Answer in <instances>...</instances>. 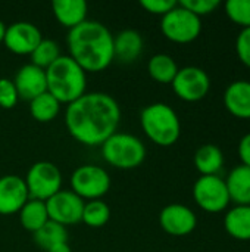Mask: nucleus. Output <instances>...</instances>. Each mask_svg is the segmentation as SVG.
<instances>
[{"label":"nucleus","mask_w":250,"mask_h":252,"mask_svg":"<svg viewBox=\"0 0 250 252\" xmlns=\"http://www.w3.org/2000/svg\"><path fill=\"white\" fill-rule=\"evenodd\" d=\"M225 13L243 28L250 27V0H227Z\"/></svg>","instance_id":"28"},{"label":"nucleus","mask_w":250,"mask_h":252,"mask_svg":"<svg viewBox=\"0 0 250 252\" xmlns=\"http://www.w3.org/2000/svg\"><path fill=\"white\" fill-rule=\"evenodd\" d=\"M49 220L62 226H71L81 221L84 201L72 190H59L46 201Z\"/></svg>","instance_id":"11"},{"label":"nucleus","mask_w":250,"mask_h":252,"mask_svg":"<svg viewBox=\"0 0 250 252\" xmlns=\"http://www.w3.org/2000/svg\"><path fill=\"white\" fill-rule=\"evenodd\" d=\"M143 50V37L136 30H124L113 37V56L121 62L136 61Z\"/></svg>","instance_id":"18"},{"label":"nucleus","mask_w":250,"mask_h":252,"mask_svg":"<svg viewBox=\"0 0 250 252\" xmlns=\"http://www.w3.org/2000/svg\"><path fill=\"white\" fill-rule=\"evenodd\" d=\"M72 192L80 198L85 199H99L108 193L111 188V177L108 171L99 165H81L78 167L71 177Z\"/></svg>","instance_id":"9"},{"label":"nucleus","mask_w":250,"mask_h":252,"mask_svg":"<svg viewBox=\"0 0 250 252\" xmlns=\"http://www.w3.org/2000/svg\"><path fill=\"white\" fill-rule=\"evenodd\" d=\"M69 56L90 72L103 71L113 61V35L99 21H84L68 32Z\"/></svg>","instance_id":"2"},{"label":"nucleus","mask_w":250,"mask_h":252,"mask_svg":"<svg viewBox=\"0 0 250 252\" xmlns=\"http://www.w3.org/2000/svg\"><path fill=\"white\" fill-rule=\"evenodd\" d=\"M59 109L60 102L49 92H44L43 94L37 96L29 102V112L32 118L40 123H49L55 120L59 114Z\"/></svg>","instance_id":"24"},{"label":"nucleus","mask_w":250,"mask_h":252,"mask_svg":"<svg viewBox=\"0 0 250 252\" xmlns=\"http://www.w3.org/2000/svg\"><path fill=\"white\" fill-rule=\"evenodd\" d=\"M194 165L202 176H215L224 165V154L217 145H202L194 152Z\"/></svg>","instance_id":"21"},{"label":"nucleus","mask_w":250,"mask_h":252,"mask_svg":"<svg viewBox=\"0 0 250 252\" xmlns=\"http://www.w3.org/2000/svg\"><path fill=\"white\" fill-rule=\"evenodd\" d=\"M102 155L111 165L131 170L143 164L146 158V146L134 134L113 133L102 145Z\"/></svg>","instance_id":"5"},{"label":"nucleus","mask_w":250,"mask_h":252,"mask_svg":"<svg viewBox=\"0 0 250 252\" xmlns=\"http://www.w3.org/2000/svg\"><path fill=\"white\" fill-rule=\"evenodd\" d=\"M224 105L237 118H250V81L236 80L224 92Z\"/></svg>","instance_id":"16"},{"label":"nucleus","mask_w":250,"mask_h":252,"mask_svg":"<svg viewBox=\"0 0 250 252\" xmlns=\"http://www.w3.org/2000/svg\"><path fill=\"white\" fill-rule=\"evenodd\" d=\"M46 252H72V250H71L68 242H62V244H57V245L52 247L49 251Z\"/></svg>","instance_id":"34"},{"label":"nucleus","mask_w":250,"mask_h":252,"mask_svg":"<svg viewBox=\"0 0 250 252\" xmlns=\"http://www.w3.org/2000/svg\"><path fill=\"white\" fill-rule=\"evenodd\" d=\"M171 84L180 99L187 102H197L208 94L211 89V78L205 69L189 65L178 68V72Z\"/></svg>","instance_id":"10"},{"label":"nucleus","mask_w":250,"mask_h":252,"mask_svg":"<svg viewBox=\"0 0 250 252\" xmlns=\"http://www.w3.org/2000/svg\"><path fill=\"white\" fill-rule=\"evenodd\" d=\"M60 56V49L59 44L55 40L50 38H43L40 44L34 49L31 53V63L41 69H47L57 58Z\"/></svg>","instance_id":"27"},{"label":"nucleus","mask_w":250,"mask_h":252,"mask_svg":"<svg viewBox=\"0 0 250 252\" xmlns=\"http://www.w3.org/2000/svg\"><path fill=\"white\" fill-rule=\"evenodd\" d=\"M19 220L25 230L35 233L49 221L46 202L38 199H28V202L19 211Z\"/></svg>","instance_id":"22"},{"label":"nucleus","mask_w":250,"mask_h":252,"mask_svg":"<svg viewBox=\"0 0 250 252\" xmlns=\"http://www.w3.org/2000/svg\"><path fill=\"white\" fill-rule=\"evenodd\" d=\"M121 121V108L108 93H84L71 102L65 111V124L69 134L83 145H103L116 133Z\"/></svg>","instance_id":"1"},{"label":"nucleus","mask_w":250,"mask_h":252,"mask_svg":"<svg viewBox=\"0 0 250 252\" xmlns=\"http://www.w3.org/2000/svg\"><path fill=\"white\" fill-rule=\"evenodd\" d=\"M18 92L12 80L0 78V106L4 109H10L18 102Z\"/></svg>","instance_id":"30"},{"label":"nucleus","mask_w":250,"mask_h":252,"mask_svg":"<svg viewBox=\"0 0 250 252\" xmlns=\"http://www.w3.org/2000/svg\"><path fill=\"white\" fill-rule=\"evenodd\" d=\"M52 9L56 19L71 30L85 21L88 6L84 0H55Z\"/></svg>","instance_id":"19"},{"label":"nucleus","mask_w":250,"mask_h":252,"mask_svg":"<svg viewBox=\"0 0 250 252\" xmlns=\"http://www.w3.org/2000/svg\"><path fill=\"white\" fill-rule=\"evenodd\" d=\"M111 219V208L100 199H93L84 204L81 221L88 227H103Z\"/></svg>","instance_id":"26"},{"label":"nucleus","mask_w":250,"mask_h":252,"mask_svg":"<svg viewBox=\"0 0 250 252\" xmlns=\"http://www.w3.org/2000/svg\"><path fill=\"white\" fill-rule=\"evenodd\" d=\"M12 81L16 87L18 97L28 102L47 92L46 69H41L34 63H27L21 66Z\"/></svg>","instance_id":"15"},{"label":"nucleus","mask_w":250,"mask_h":252,"mask_svg":"<svg viewBox=\"0 0 250 252\" xmlns=\"http://www.w3.org/2000/svg\"><path fill=\"white\" fill-rule=\"evenodd\" d=\"M28 199L29 193L22 177L15 174L0 177V216L19 213Z\"/></svg>","instance_id":"14"},{"label":"nucleus","mask_w":250,"mask_h":252,"mask_svg":"<svg viewBox=\"0 0 250 252\" xmlns=\"http://www.w3.org/2000/svg\"><path fill=\"white\" fill-rule=\"evenodd\" d=\"M146 136L159 146L174 145L181 134V123L177 112L164 102L147 105L140 115Z\"/></svg>","instance_id":"4"},{"label":"nucleus","mask_w":250,"mask_h":252,"mask_svg":"<svg viewBox=\"0 0 250 252\" xmlns=\"http://www.w3.org/2000/svg\"><path fill=\"white\" fill-rule=\"evenodd\" d=\"M24 180L29 193V199L46 202L49 198L60 190L62 173L53 162L38 161L29 167Z\"/></svg>","instance_id":"7"},{"label":"nucleus","mask_w":250,"mask_h":252,"mask_svg":"<svg viewBox=\"0 0 250 252\" xmlns=\"http://www.w3.org/2000/svg\"><path fill=\"white\" fill-rule=\"evenodd\" d=\"M147 71L150 77L159 83H172L174 77L178 72V66L172 56L167 53H158L150 58L147 63Z\"/></svg>","instance_id":"23"},{"label":"nucleus","mask_w":250,"mask_h":252,"mask_svg":"<svg viewBox=\"0 0 250 252\" xmlns=\"http://www.w3.org/2000/svg\"><path fill=\"white\" fill-rule=\"evenodd\" d=\"M230 199L236 205H250V167L237 165L225 179Z\"/></svg>","instance_id":"17"},{"label":"nucleus","mask_w":250,"mask_h":252,"mask_svg":"<svg viewBox=\"0 0 250 252\" xmlns=\"http://www.w3.org/2000/svg\"><path fill=\"white\" fill-rule=\"evenodd\" d=\"M161 227L172 236H186L196 229L197 217L187 205L169 204L159 214Z\"/></svg>","instance_id":"13"},{"label":"nucleus","mask_w":250,"mask_h":252,"mask_svg":"<svg viewBox=\"0 0 250 252\" xmlns=\"http://www.w3.org/2000/svg\"><path fill=\"white\" fill-rule=\"evenodd\" d=\"M34 235V242L44 251H49L52 247L62 244V242H68V232L66 227L49 220L43 227H40Z\"/></svg>","instance_id":"25"},{"label":"nucleus","mask_w":250,"mask_h":252,"mask_svg":"<svg viewBox=\"0 0 250 252\" xmlns=\"http://www.w3.org/2000/svg\"><path fill=\"white\" fill-rule=\"evenodd\" d=\"M41 40V31L34 24L19 21L6 27L3 43L16 55H31Z\"/></svg>","instance_id":"12"},{"label":"nucleus","mask_w":250,"mask_h":252,"mask_svg":"<svg viewBox=\"0 0 250 252\" xmlns=\"http://www.w3.org/2000/svg\"><path fill=\"white\" fill-rule=\"evenodd\" d=\"M161 30L164 35L175 43H190L196 40L202 31V21L180 3L162 16Z\"/></svg>","instance_id":"6"},{"label":"nucleus","mask_w":250,"mask_h":252,"mask_svg":"<svg viewBox=\"0 0 250 252\" xmlns=\"http://www.w3.org/2000/svg\"><path fill=\"white\" fill-rule=\"evenodd\" d=\"M4 32H6V25H4V22L0 19V43H1L3 38H4Z\"/></svg>","instance_id":"35"},{"label":"nucleus","mask_w":250,"mask_h":252,"mask_svg":"<svg viewBox=\"0 0 250 252\" xmlns=\"http://www.w3.org/2000/svg\"><path fill=\"white\" fill-rule=\"evenodd\" d=\"M193 198L196 204L208 213L224 211L231 201L225 180L218 174L200 176L193 186Z\"/></svg>","instance_id":"8"},{"label":"nucleus","mask_w":250,"mask_h":252,"mask_svg":"<svg viewBox=\"0 0 250 252\" xmlns=\"http://www.w3.org/2000/svg\"><path fill=\"white\" fill-rule=\"evenodd\" d=\"M236 52L239 59L250 68V27L239 32L236 38Z\"/></svg>","instance_id":"31"},{"label":"nucleus","mask_w":250,"mask_h":252,"mask_svg":"<svg viewBox=\"0 0 250 252\" xmlns=\"http://www.w3.org/2000/svg\"><path fill=\"white\" fill-rule=\"evenodd\" d=\"M47 92L60 103H71L85 93V71L66 55H60L47 69Z\"/></svg>","instance_id":"3"},{"label":"nucleus","mask_w":250,"mask_h":252,"mask_svg":"<svg viewBox=\"0 0 250 252\" xmlns=\"http://www.w3.org/2000/svg\"><path fill=\"white\" fill-rule=\"evenodd\" d=\"M227 233L237 241H250V205H234L224 217Z\"/></svg>","instance_id":"20"},{"label":"nucleus","mask_w":250,"mask_h":252,"mask_svg":"<svg viewBox=\"0 0 250 252\" xmlns=\"http://www.w3.org/2000/svg\"><path fill=\"white\" fill-rule=\"evenodd\" d=\"M237 152H239V158L242 159V164L250 167V133H246L240 139Z\"/></svg>","instance_id":"33"},{"label":"nucleus","mask_w":250,"mask_h":252,"mask_svg":"<svg viewBox=\"0 0 250 252\" xmlns=\"http://www.w3.org/2000/svg\"><path fill=\"white\" fill-rule=\"evenodd\" d=\"M178 3L199 18L212 13L220 6V0H181Z\"/></svg>","instance_id":"29"},{"label":"nucleus","mask_w":250,"mask_h":252,"mask_svg":"<svg viewBox=\"0 0 250 252\" xmlns=\"http://www.w3.org/2000/svg\"><path fill=\"white\" fill-rule=\"evenodd\" d=\"M178 1L175 0H141L140 4L141 7H144L147 12L155 13V15H165L168 13L171 9H174L177 6Z\"/></svg>","instance_id":"32"}]
</instances>
